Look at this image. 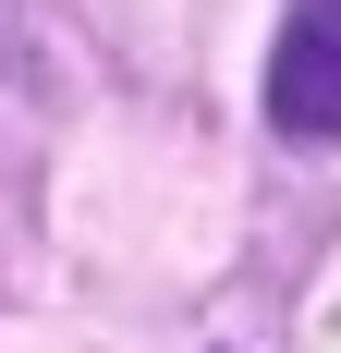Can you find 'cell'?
<instances>
[{
	"mask_svg": "<svg viewBox=\"0 0 341 353\" xmlns=\"http://www.w3.org/2000/svg\"><path fill=\"white\" fill-rule=\"evenodd\" d=\"M269 122L293 146H341V0H293L269 49Z\"/></svg>",
	"mask_w": 341,
	"mask_h": 353,
	"instance_id": "obj_1",
	"label": "cell"
}]
</instances>
